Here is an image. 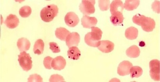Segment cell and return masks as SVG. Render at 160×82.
<instances>
[{
    "mask_svg": "<svg viewBox=\"0 0 160 82\" xmlns=\"http://www.w3.org/2000/svg\"><path fill=\"white\" fill-rule=\"evenodd\" d=\"M138 34V31L137 28L131 27L128 28L125 32V36L127 39L129 40H134L137 38Z\"/></svg>",
    "mask_w": 160,
    "mask_h": 82,
    "instance_id": "cell-19",
    "label": "cell"
},
{
    "mask_svg": "<svg viewBox=\"0 0 160 82\" xmlns=\"http://www.w3.org/2000/svg\"><path fill=\"white\" fill-rule=\"evenodd\" d=\"M50 48L54 53H58L61 51L60 47L58 44L55 42L50 43Z\"/></svg>",
    "mask_w": 160,
    "mask_h": 82,
    "instance_id": "cell-28",
    "label": "cell"
},
{
    "mask_svg": "<svg viewBox=\"0 0 160 82\" xmlns=\"http://www.w3.org/2000/svg\"><path fill=\"white\" fill-rule=\"evenodd\" d=\"M81 22L83 28H90L96 26L98 23V20L95 17L85 15L82 19Z\"/></svg>",
    "mask_w": 160,
    "mask_h": 82,
    "instance_id": "cell-12",
    "label": "cell"
},
{
    "mask_svg": "<svg viewBox=\"0 0 160 82\" xmlns=\"http://www.w3.org/2000/svg\"><path fill=\"white\" fill-rule=\"evenodd\" d=\"M66 62V60L62 57H57L53 59L52 62V67L55 70L61 71L65 67Z\"/></svg>",
    "mask_w": 160,
    "mask_h": 82,
    "instance_id": "cell-10",
    "label": "cell"
},
{
    "mask_svg": "<svg viewBox=\"0 0 160 82\" xmlns=\"http://www.w3.org/2000/svg\"><path fill=\"white\" fill-rule=\"evenodd\" d=\"M150 75L154 81H160V61L158 60H153L150 62Z\"/></svg>",
    "mask_w": 160,
    "mask_h": 82,
    "instance_id": "cell-5",
    "label": "cell"
},
{
    "mask_svg": "<svg viewBox=\"0 0 160 82\" xmlns=\"http://www.w3.org/2000/svg\"><path fill=\"white\" fill-rule=\"evenodd\" d=\"M132 66V63L128 61H123L119 65L117 72L121 76L129 75L131 68Z\"/></svg>",
    "mask_w": 160,
    "mask_h": 82,
    "instance_id": "cell-7",
    "label": "cell"
},
{
    "mask_svg": "<svg viewBox=\"0 0 160 82\" xmlns=\"http://www.w3.org/2000/svg\"><path fill=\"white\" fill-rule=\"evenodd\" d=\"M43 81L40 75H37V74H34V75H30V77L28 79V82H42Z\"/></svg>",
    "mask_w": 160,
    "mask_h": 82,
    "instance_id": "cell-26",
    "label": "cell"
},
{
    "mask_svg": "<svg viewBox=\"0 0 160 82\" xmlns=\"http://www.w3.org/2000/svg\"><path fill=\"white\" fill-rule=\"evenodd\" d=\"M69 58L73 60H77L81 56V52L78 47H72L69 48L68 51Z\"/></svg>",
    "mask_w": 160,
    "mask_h": 82,
    "instance_id": "cell-18",
    "label": "cell"
},
{
    "mask_svg": "<svg viewBox=\"0 0 160 82\" xmlns=\"http://www.w3.org/2000/svg\"><path fill=\"white\" fill-rule=\"evenodd\" d=\"M140 26H142L144 31L147 32H151L155 28L156 23L153 19L144 16L141 22Z\"/></svg>",
    "mask_w": 160,
    "mask_h": 82,
    "instance_id": "cell-6",
    "label": "cell"
},
{
    "mask_svg": "<svg viewBox=\"0 0 160 82\" xmlns=\"http://www.w3.org/2000/svg\"><path fill=\"white\" fill-rule=\"evenodd\" d=\"M110 1H99V7L102 11H107L109 9Z\"/></svg>",
    "mask_w": 160,
    "mask_h": 82,
    "instance_id": "cell-25",
    "label": "cell"
},
{
    "mask_svg": "<svg viewBox=\"0 0 160 82\" xmlns=\"http://www.w3.org/2000/svg\"><path fill=\"white\" fill-rule=\"evenodd\" d=\"M17 45L20 51L26 52L29 49L31 43L27 39L22 38L18 40Z\"/></svg>",
    "mask_w": 160,
    "mask_h": 82,
    "instance_id": "cell-15",
    "label": "cell"
},
{
    "mask_svg": "<svg viewBox=\"0 0 160 82\" xmlns=\"http://www.w3.org/2000/svg\"><path fill=\"white\" fill-rule=\"evenodd\" d=\"M58 9L54 4H50L43 8L41 11L40 16L43 21L49 23L57 16Z\"/></svg>",
    "mask_w": 160,
    "mask_h": 82,
    "instance_id": "cell-2",
    "label": "cell"
},
{
    "mask_svg": "<svg viewBox=\"0 0 160 82\" xmlns=\"http://www.w3.org/2000/svg\"><path fill=\"white\" fill-rule=\"evenodd\" d=\"M140 51L137 46L133 45L126 50L127 55L131 58H137L140 55Z\"/></svg>",
    "mask_w": 160,
    "mask_h": 82,
    "instance_id": "cell-20",
    "label": "cell"
},
{
    "mask_svg": "<svg viewBox=\"0 0 160 82\" xmlns=\"http://www.w3.org/2000/svg\"><path fill=\"white\" fill-rule=\"evenodd\" d=\"M50 82H65L64 79L61 75H52L51 76L50 80Z\"/></svg>",
    "mask_w": 160,
    "mask_h": 82,
    "instance_id": "cell-29",
    "label": "cell"
},
{
    "mask_svg": "<svg viewBox=\"0 0 160 82\" xmlns=\"http://www.w3.org/2000/svg\"><path fill=\"white\" fill-rule=\"evenodd\" d=\"M92 31L86 34L85 42L87 45L93 47H98L100 45L102 32L100 28L96 27L91 28Z\"/></svg>",
    "mask_w": 160,
    "mask_h": 82,
    "instance_id": "cell-1",
    "label": "cell"
},
{
    "mask_svg": "<svg viewBox=\"0 0 160 82\" xmlns=\"http://www.w3.org/2000/svg\"><path fill=\"white\" fill-rule=\"evenodd\" d=\"M71 33L65 28L60 27L57 28L55 31V36L61 40L66 41V38Z\"/></svg>",
    "mask_w": 160,
    "mask_h": 82,
    "instance_id": "cell-17",
    "label": "cell"
},
{
    "mask_svg": "<svg viewBox=\"0 0 160 82\" xmlns=\"http://www.w3.org/2000/svg\"><path fill=\"white\" fill-rule=\"evenodd\" d=\"M152 8L155 12L159 14L160 13V2L155 1L152 5Z\"/></svg>",
    "mask_w": 160,
    "mask_h": 82,
    "instance_id": "cell-31",
    "label": "cell"
},
{
    "mask_svg": "<svg viewBox=\"0 0 160 82\" xmlns=\"http://www.w3.org/2000/svg\"><path fill=\"white\" fill-rule=\"evenodd\" d=\"M94 0H83L80 4V9L82 13L85 15H90L94 13L95 8Z\"/></svg>",
    "mask_w": 160,
    "mask_h": 82,
    "instance_id": "cell-4",
    "label": "cell"
},
{
    "mask_svg": "<svg viewBox=\"0 0 160 82\" xmlns=\"http://www.w3.org/2000/svg\"><path fill=\"white\" fill-rule=\"evenodd\" d=\"M66 24L70 27H75L79 23V19L78 16L74 12H68L64 18Z\"/></svg>",
    "mask_w": 160,
    "mask_h": 82,
    "instance_id": "cell-8",
    "label": "cell"
},
{
    "mask_svg": "<svg viewBox=\"0 0 160 82\" xmlns=\"http://www.w3.org/2000/svg\"><path fill=\"white\" fill-rule=\"evenodd\" d=\"M19 23V20L16 15L10 14L8 16L5 21V24L7 27L10 29L16 28Z\"/></svg>",
    "mask_w": 160,
    "mask_h": 82,
    "instance_id": "cell-13",
    "label": "cell"
},
{
    "mask_svg": "<svg viewBox=\"0 0 160 82\" xmlns=\"http://www.w3.org/2000/svg\"><path fill=\"white\" fill-rule=\"evenodd\" d=\"M31 13L32 9L29 6H23L19 10L20 15L22 18H28Z\"/></svg>",
    "mask_w": 160,
    "mask_h": 82,
    "instance_id": "cell-24",
    "label": "cell"
},
{
    "mask_svg": "<svg viewBox=\"0 0 160 82\" xmlns=\"http://www.w3.org/2000/svg\"><path fill=\"white\" fill-rule=\"evenodd\" d=\"M53 58L50 56H48L44 59L43 64L46 69H52V62Z\"/></svg>",
    "mask_w": 160,
    "mask_h": 82,
    "instance_id": "cell-27",
    "label": "cell"
},
{
    "mask_svg": "<svg viewBox=\"0 0 160 82\" xmlns=\"http://www.w3.org/2000/svg\"><path fill=\"white\" fill-rule=\"evenodd\" d=\"M143 72L142 68L139 66H132L130 69V73L131 74V78H138L142 75Z\"/></svg>",
    "mask_w": 160,
    "mask_h": 82,
    "instance_id": "cell-23",
    "label": "cell"
},
{
    "mask_svg": "<svg viewBox=\"0 0 160 82\" xmlns=\"http://www.w3.org/2000/svg\"><path fill=\"white\" fill-rule=\"evenodd\" d=\"M140 1L127 0L125 2L124 8L128 11H133L137 8L139 6Z\"/></svg>",
    "mask_w": 160,
    "mask_h": 82,
    "instance_id": "cell-22",
    "label": "cell"
},
{
    "mask_svg": "<svg viewBox=\"0 0 160 82\" xmlns=\"http://www.w3.org/2000/svg\"><path fill=\"white\" fill-rule=\"evenodd\" d=\"M144 16V15H139V14H138L133 17V23H134L136 24L139 25V26H140L141 22L142 21Z\"/></svg>",
    "mask_w": 160,
    "mask_h": 82,
    "instance_id": "cell-30",
    "label": "cell"
},
{
    "mask_svg": "<svg viewBox=\"0 0 160 82\" xmlns=\"http://www.w3.org/2000/svg\"><path fill=\"white\" fill-rule=\"evenodd\" d=\"M110 19L111 21L114 25L118 26L122 23L124 18L122 12H118L112 14Z\"/></svg>",
    "mask_w": 160,
    "mask_h": 82,
    "instance_id": "cell-16",
    "label": "cell"
},
{
    "mask_svg": "<svg viewBox=\"0 0 160 82\" xmlns=\"http://www.w3.org/2000/svg\"><path fill=\"white\" fill-rule=\"evenodd\" d=\"M18 61L24 71L28 72L32 67V61L29 54L25 52H21L18 56Z\"/></svg>",
    "mask_w": 160,
    "mask_h": 82,
    "instance_id": "cell-3",
    "label": "cell"
},
{
    "mask_svg": "<svg viewBox=\"0 0 160 82\" xmlns=\"http://www.w3.org/2000/svg\"><path fill=\"white\" fill-rule=\"evenodd\" d=\"M145 45V43L143 41H141V42H139V46L141 47H143Z\"/></svg>",
    "mask_w": 160,
    "mask_h": 82,
    "instance_id": "cell-32",
    "label": "cell"
},
{
    "mask_svg": "<svg viewBox=\"0 0 160 82\" xmlns=\"http://www.w3.org/2000/svg\"><path fill=\"white\" fill-rule=\"evenodd\" d=\"M123 9L124 4L121 1H113L110 5V10L112 15L118 12L122 13Z\"/></svg>",
    "mask_w": 160,
    "mask_h": 82,
    "instance_id": "cell-14",
    "label": "cell"
},
{
    "mask_svg": "<svg viewBox=\"0 0 160 82\" xmlns=\"http://www.w3.org/2000/svg\"><path fill=\"white\" fill-rule=\"evenodd\" d=\"M80 37L78 34L77 32L71 33L66 39V45L69 48L77 46L80 42Z\"/></svg>",
    "mask_w": 160,
    "mask_h": 82,
    "instance_id": "cell-9",
    "label": "cell"
},
{
    "mask_svg": "<svg viewBox=\"0 0 160 82\" xmlns=\"http://www.w3.org/2000/svg\"><path fill=\"white\" fill-rule=\"evenodd\" d=\"M114 44L109 40L101 41L100 45L98 47V49L104 53H108L113 51L114 48Z\"/></svg>",
    "mask_w": 160,
    "mask_h": 82,
    "instance_id": "cell-11",
    "label": "cell"
},
{
    "mask_svg": "<svg viewBox=\"0 0 160 82\" xmlns=\"http://www.w3.org/2000/svg\"><path fill=\"white\" fill-rule=\"evenodd\" d=\"M45 44L42 39H39L36 41L34 44L33 51L35 54L40 55L43 53Z\"/></svg>",
    "mask_w": 160,
    "mask_h": 82,
    "instance_id": "cell-21",
    "label": "cell"
}]
</instances>
